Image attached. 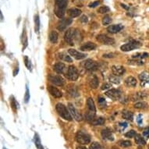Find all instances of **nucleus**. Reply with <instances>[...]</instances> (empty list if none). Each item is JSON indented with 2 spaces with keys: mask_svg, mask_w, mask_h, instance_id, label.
<instances>
[{
  "mask_svg": "<svg viewBox=\"0 0 149 149\" xmlns=\"http://www.w3.org/2000/svg\"><path fill=\"white\" fill-rule=\"evenodd\" d=\"M67 4L68 0H55L54 13L59 18H63L64 17Z\"/></svg>",
  "mask_w": 149,
  "mask_h": 149,
  "instance_id": "1",
  "label": "nucleus"
},
{
  "mask_svg": "<svg viewBox=\"0 0 149 149\" xmlns=\"http://www.w3.org/2000/svg\"><path fill=\"white\" fill-rule=\"evenodd\" d=\"M55 109L57 111V113L59 116L64 119L65 120H67V121H72L71 115H70V113H69L68 109H66V107L62 103H58L55 105Z\"/></svg>",
  "mask_w": 149,
  "mask_h": 149,
  "instance_id": "2",
  "label": "nucleus"
},
{
  "mask_svg": "<svg viewBox=\"0 0 149 149\" xmlns=\"http://www.w3.org/2000/svg\"><path fill=\"white\" fill-rule=\"evenodd\" d=\"M76 141L80 144L85 145L91 142V138L88 133L83 132L82 130H79L76 134Z\"/></svg>",
  "mask_w": 149,
  "mask_h": 149,
  "instance_id": "3",
  "label": "nucleus"
},
{
  "mask_svg": "<svg viewBox=\"0 0 149 149\" xmlns=\"http://www.w3.org/2000/svg\"><path fill=\"white\" fill-rule=\"evenodd\" d=\"M140 45H141L140 42L133 40L131 42H128L127 44H124L123 45H122L121 47H120V49L123 52H130V51H132V50L138 48Z\"/></svg>",
  "mask_w": 149,
  "mask_h": 149,
  "instance_id": "4",
  "label": "nucleus"
},
{
  "mask_svg": "<svg viewBox=\"0 0 149 149\" xmlns=\"http://www.w3.org/2000/svg\"><path fill=\"white\" fill-rule=\"evenodd\" d=\"M66 77L72 81H75V80H78L79 74H78V69L74 66H69L68 70H67V73H66Z\"/></svg>",
  "mask_w": 149,
  "mask_h": 149,
  "instance_id": "5",
  "label": "nucleus"
},
{
  "mask_svg": "<svg viewBox=\"0 0 149 149\" xmlns=\"http://www.w3.org/2000/svg\"><path fill=\"white\" fill-rule=\"evenodd\" d=\"M97 41L100 43H102L103 44H115V40L113 38H112L109 36L105 35V34H99L96 37Z\"/></svg>",
  "mask_w": 149,
  "mask_h": 149,
  "instance_id": "6",
  "label": "nucleus"
},
{
  "mask_svg": "<svg viewBox=\"0 0 149 149\" xmlns=\"http://www.w3.org/2000/svg\"><path fill=\"white\" fill-rule=\"evenodd\" d=\"M75 29L73 28H69L68 30H66V33H65V35H64V38H65V41H66L67 43L70 45H73V37L75 35Z\"/></svg>",
  "mask_w": 149,
  "mask_h": 149,
  "instance_id": "7",
  "label": "nucleus"
},
{
  "mask_svg": "<svg viewBox=\"0 0 149 149\" xmlns=\"http://www.w3.org/2000/svg\"><path fill=\"white\" fill-rule=\"evenodd\" d=\"M68 107H69V112H70L71 115L73 116V118H74L77 121L80 122L83 119V117H82V116H81V114L78 112V109H77L73 106V104H71V103H69V104H68Z\"/></svg>",
  "mask_w": 149,
  "mask_h": 149,
  "instance_id": "8",
  "label": "nucleus"
},
{
  "mask_svg": "<svg viewBox=\"0 0 149 149\" xmlns=\"http://www.w3.org/2000/svg\"><path fill=\"white\" fill-rule=\"evenodd\" d=\"M49 80L56 86H63L64 84V79L61 76L57 75H49Z\"/></svg>",
  "mask_w": 149,
  "mask_h": 149,
  "instance_id": "9",
  "label": "nucleus"
},
{
  "mask_svg": "<svg viewBox=\"0 0 149 149\" xmlns=\"http://www.w3.org/2000/svg\"><path fill=\"white\" fill-rule=\"evenodd\" d=\"M105 95L113 100H118L121 96V92L117 89H111L105 92Z\"/></svg>",
  "mask_w": 149,
  "mask_h": 149,
  "instance_id": "10",
  "label": "nucleus"
},
{
  "mask_svg": "<svg viewBox=\"0 0 149 149\" xmlns=\"http://www.w3.org/2000/svg\"><path fill=\"white\" fill-rule=\"evenodd\" d=\"M84 67L89 71H94L98 69V63L91 59H88L84 63Z\"/></svg>",
  "mask_w": 149,
  "mask_h": 149,
  "instance_id": "11",
  "label": "nucleus"
},
{
  "mask_svg": "<svg viewBox=\"0 0 149 149\" xmlns=\"http://www.w3.org/2000/svg\"><path fill=\"white\" fill-rule=\"evenodd\" d=\"M72 23V19L70 18H63L59 20L57 25V29L60 31H63L67 28V26L69 25Z\"/></svg>",
  "mask_w": 149,
  "mask_h": 149,
  "instance_id": "12",
  "label": "nucleus"
},
{
  "mask_svg": "<svg viewBox=\"0 0 149 149\" xmlns=\"http://www.w3.org/2000/svg\"><path fill=\"white\" fill-rule=\"evenodd\" d=\"M68 53H69V55L73 56L74 59H76L77 60H81V59L86 58V56H87L84 53H80V52H78L76 49H70L68 50Z\"/></svg>",
  "mask_w": 149,
  "mask_h": 149,
  "instance_id": "13",
  "label": "nucleus"
},
{
  "mask_svg": "<svg viewBox=\"0 0 149 149\" xmlns=\"http://www.w3.org/2000/svg\"><path fill=\"white\" fill-rule=\"evenodd\" d=\"M126 71V69L123 66L119 65H114L112 66V72L114 75H116L117 77H120Z\"/></svg>",
  "mask_w": 149,
  "mask_h": 149,
  "instance_id": "14",
  "label": "nucleus"
},
{
  "mask_svg": "<svg viewBox=\"0 0 149 149\" xmlns=\"http://www.w3.org/2000/svg\"><path fill=\"white\" fill-rule=\"evenodd\" d=\"M48 91H49V92L52 96L56 98H59L63 96V93L58 88H56L53 86H49L48 87Z\"/></svg>",
  "mask_w": 149,
  "mask_h": 149,
  "instance_id": "15",
  "label": "nucleus"
},
{
  "mask_svg": "<svg viewBox=\"0 0 149 149\" xmlns=\"http://www.w3.org/2000/svg\"><path fill=\"white\" fill-rule=\"evenodd\" d=\"M88 84L91 88L96 89L98 87L99 81H98V79L95 75H91L88 78Z\"/></svg>",
  "mask_w": 149,
  "mask_h": 149,
  "instance_id": "16",
  "label": "nucleus"
},
{
  "mask_svg": "<svg viewBox=\"0 0 149 149\" xmlns=\"http://www.w3.org/2000/svg\"><path fill=\"white\" fill-rule=\"evenodd\" d=\"M139 79L141 80V85L142 87L149 84V73L147 72H143L139 75Z\"/></svg>",
  "mask_w": 149,
  "mask_h": 149,
  "instance_id": "17",
  "label": "nucleus"
},
{
  "mask_svg": "<svg viewBox=\"0 0 149 149\" xmlns=\"http://www.w3.org/2000/svg\"><path fill=\"white\" fill-rule=\"evenodd\" d=\"M123 28V26L122 24H113L110 25L107 28V30L111 34H116L119 32Z\"/></svg>",
  "mask_w": 149,
  "mask_h": 149,
  "instance_id": "18",
  "label": "nucleus"
},
{
  "mask_svg": "<svg viewBox=\"0 0 149 149\" xmlns=\"http://www.w3.org/2000/svg\"><path fill=\"white\" fill-rule=\"evenodd\" d=\"M102 137L105 140H109V141H113L114 138L113 135V133L109 129H104L102 131Z\"/></svg>",
  "mask_w": 149,
  "mask_h": 149,
  "instance_id": "19",
  "label": "nucleus"
},
{
  "mask_svg": "<svg viewBox=\"0 0 149 149\" xmlns=\"http://www.w3.org/2000/svg\"><path fill=\"white\" fill-rule=\"evenodd\" d=\"M95 49H96V44L93 42H87L80 47V50L82 51H92Z\"/></svg>",
  "mask_w": 149,
  "mask_h": 149,
  "instance_id": "20",
  "label": "nucleus"
},
{
  "mask_svg": "<svg viewBox=\"0 0 149 149\" xmlns=\"http://www.w3.org/2000/svg\"><path fill=\"white\" fill-rule=\"evenodd\" d=\"M53 69L57 73H63L64 69H65V64L63 63H58L55 64Z\"/></svg>",
  "mask_w": 149,
  "mask_h": 149,
  "instance_id": "21",
  "label": "nucleus"
},
{
  "mask_svg": "<svg viewBox=\"0 0 149 149\" xmlns=\"http://www.w3.org/2000/svg\"><path fill=\"white\" fill-rule=\"evenodd\" d=\"M68 14L72 17V18H74V17H78L81 14V11H80L79 9L77 8H71L69 9V10L67 11Z\"/></svg>",
  "mask_w": 149,
  "mask_h": 149,
  "instance_id": "22",
  "label": "nucleus"
},
{
  "mask_svg": "<svg viewBox=\"0 0 149 149\" xmlns=\"http://www.w3.org/2000/svg\"><path fill=\"white\" fill-rule=\"evenodd\" d=\"M125 84L126 85L130 88H133L137 85V80L133 77H128V78L125 80Z\"/></svg>",
  "mask_w": 149,
  "mask_h": 149,
  "instance_id": "23",
  "label": "nucleus"
},
{
  "mask_svg": "<svg viewBox=\"0 0 149 149\" xmlns=\"http://www.w3.org/2000/svg\"><path fill=\"white\" fill-rule=\"evenodd\" d=\"M87 105L89 111L93 112V113H96V108H95V105L93 99L91 98H89L87 100Z\"/></svg>",
  "mask_w": 149,
  "mask_h": 149,
  "instance_id": "24",
  "label": "nucleus"
},
{
  "mask_svg": "<svg viewBox=\"0 0 149 149\" xmlns=\"http://www.w3.org/2000/svg\"><path fill=\"white\" fill-rule=\"evenodd\" d=\"M58 38H59V35H58V33L55 31V30H52L49 34V40L50 42L53 43V44H55L56 42H58Z\"/></svg>",
  "mask_w": 149,
  "mask_h": 149,
  "instance_id": "25",
  "label": "nucleus"
},
{
  "mask_svg": "<svg viewBox=\"0 0 149 149\" xmlns=\"http://www.w3.org/2000/svg\"><path fill=\"white\" fill-rule=\"evenodd\" d=\"M122 116L123 119H127V120H130V121H132L133 119V114L130 111L127 110H124L123 112Z\"/></svg>",
  "mask_w": 149,
  "mask_h": 149,
  "instance_id": "26",
  "label": "nucleus"
},
{
  "mask_svg": "<svg viewBox=\"0 0 149 149\" xmlns=\"http://www.w3.org/2000/svg\"><path fill=\"white\" fill-rule=\"evenodd\" d=\"M105 119L104 118H102V117H98V118H94V120L92 122H91V125H93V126H102L105 123Z\"/></svg>",
  "mask_w": 149,
  "mask_h": 149,
  "instance_id": "27",
  "label": "nucleus"
},
{
  "mask_svg": "<svg viewBox=\"0 0 149 149\" xmlns=\"http://www.w3.org/2000/svg\"><path fill=\"white\" fill-rule=\"evenodd\" d=\"M22 43H23V50L25 49V48L28 46V36L25 29L23 30V34H22Z\"/></svg>",
  "mask_w": 149,
  "mask_h": 149,
  "instance_id": "28",
  "label": "nucleus"
},
{
  "mask_svg": "<svg viewBox=\"0 0 149 149\" xmlns=\"http://www.w3.org/2000/svg\"><path fill=\"white\" fill-rule=\"evenodd\" d=\"M34 144H35L36 148L38 149H44L43 147H42V144L41 143V140H40V138H39L38 133L34 134Z\"/></svg>",
  "mask_w": 149,
  "mask_h": 149,
  "instance_id": "29",
  "label": "nucleus"
},
{
  "mask_svg": "<svg viewBox=\"0 0 149 149\" xmlns=\"http://www.w3.org/2000/svg\"><path fill=\"white\" fill-rule=\"evenodd\" d=\"M40 30V19L38 15L34 16V30L36 33H38Z\"/></svg>",
  "mask_w": 149,
  "mask_h": 149,
  "instance_id": "30",
  "label": "nucleus"
},
{
  "mask_svg": "<svg viewBox=\"0 0 149 149\" xmlns=\"http://www.w3.org/2000/svg\"><path fill=\"white\" fill-rule=\"evenodd\" d=\"M148 107V105L147 104L146 102H138L134 104V108L135 109H145L147 108Z\"/></svg>",
  "mask_w": 149,
  "mask_h": 149,
  "instance_id": "31",
  "label": "nucleus"
},
{
  "mask_svg": "<svg viewBox=\"0 0 149 149\" xmlns=\"http://www.w3.org/2000/svg\"><path fill=\"white\" fill-rule=\"evenodd\" d=\"M135 142L139 145H144L146 144V141L144 139L141 135H136L135 138Z\"/></svg>",
  "mask_w": 149,
  "mask_h": 149,
  "instance_id": "32",
  "label": "nucleus"
},
{
  "mask_svg": "<svg viewBox=\"0 0 149 149\" xmlns=\"http://www.w3.org/2000/svg\"><path fill=\"white\" fill-rule=\"evenodd\" d=\"M109 81H110L111 83L116 84H119L120 83L119 78L117 76H116V75H111L110 77L109 78Z\"/></svg>",
  "mask_w": 149,
  "mask_h": 149,
  "instance_id": "33",
  "label": "nucleus"
},
{
  "mask_svg": "<svg viewBox=\"0 0 149 149\" xmlns=\"http://www.w3.org/2000/svg\"><path fill=\"white\" fill-rule=\"evenodd\" d=\"M119 145L122 148H128L131 146V142L130 141H120L119 142Z\"/></svg>",
  "mask_w": 149,
  "mask_h": 149,
  "instance_id": "34",
  "label": "nucleus"
},
{
  "mask_svg": "<svg viewBox=\"0 0 149 149\" xmlns=\"http://www.w3.org/2000/svg\"><path fill=\"white\" fill-rule=\"evenodd\" d=\"M112 22V19L109 15H105V17L102 19V24L103 25H108L109 24Z\"/></svg>",
  "mask_w": 149,
  "mask_h": 149,
  "instance_id": "35",
  "label": "nucleus"
},
{
  "mask_svg": "<svg viewBox=\"0 0 149 149\" xmlns=\"http://www.w3.org/2000/svg\"><path fill=\"white\" fill-rule=\"evenodd\" d=\"M109 11H110V9L109 8L108 6H105L100 7V8L98 9V12L101 14L106 13H108V12H109Z\"/></svg>",
  "mask_w": 149,
  "mask_h": 149,
  "instance_id": "36",
  "label": "nucleus"
},
{
  "mask_svg": "<svg viewBox=\"0 0 149 149\" xmlns=\"http://www.w3.org/2000/svg\"><path fill=\"white\" fill-rule=\"evenodd\" d=\"M30 100V91H29V89H28V85H26V92H25L24 95V102L25 103H28Z\"/></svg>",
  "mask_w": 149,
  "mask_h": 149,
  "instance_id": "37",
  "label": "nucleus"
},
{
  "mask_svg": "<svg viewBox=\"0 0 149 149\" xmlns=\"http://www.w3.org/2000/svg\"><path fill=\"white\" fill-rule=\"evenodd\" d=\"M136 135H137V133H136V132L133 130H130V131H128V132L125 133V137L128 138H134V137H136Z\"/></svg>",
  "mask_w": 149,
  "mask_h": 149,
  "instance_id": "38",
  "label": "nucleus"
},
{
  "mask_svg": "<svg viewBox=\"0 0 149 149\" xmlns=\"http://www.w3.org/2000/svg\"><path fill=\"white\" fill-rule=\"evenodd\" d=\"M11 106L13 109L14 111H17V109H18V103L15 100L14 97H11Z\"/></svg>",
  "mask_w": 149,
  "mask_h": 149,
  "instance_id": "39",
  "label": "nucleus"
},
{
  "mask_svg": "<svg viewBox=\"0 0 149 149\" xmlns=\"http://www.w3.org/2000/svg\"><path fill=\"white\" fill-rule=\"evenodd\" d=\"M90 149H103L102 146L98 142H94L90 145Z\"/></svg>",
  "mask_w": 149,
  "mask_h": 149,
  "instance_id": "40",
  "label": "nucleus"
},
{
  "mask_svg": "<svg viewBox=\"0 0 149 149\" xmlns=\"http://www.w3.org/2000/svg\"><path fill=\"white\" fill-rule=\"evenodd\" d=\"M98 104H99L101 107H105V100L104 98H102V97H98Z\"/></svg>",
  "mask_w": 149,
  "mask_h": 149,
  "instance_id": "41",
  "label": "nucleus"
},
{
  "mask_svg": "<svg viewBox=\"0 0 149 149\" xmlns=\"http://www.w3.org/2000/svg\"><path fill=\"white\" fill-rule=\"evenodd\" d=\"M24 62H25V65L28 67V69L29 70H31V64H30V62L29 60L28 56H24Z\"/></svg>",
  "mask_w": 149,
  "mask_h": 149,
  "instance_id": "42",
  "label": "nucleus"
},
{
  "mask_svg": "<svg viewBox=\"0 0 149 149\" xmlns=\"http://www.w3.org/2000/svg\"><path fill=\"white\" fill-rule=\"evenodd\" d=\"M59 58L62 59H63V60L66 61V62H69V63H71L72 62V59L68 56V55H63V54H61L60 56H59Z\"/></svg>",
  "mask_w": 149,
  "mask_h": 149,
  "instance_id": "43",
  "label": "nucleus"
},
{
  "mask_svg": "<svg viewBox=\"0 0 149 149\" xmlns=\"http://www.w3.org/2000/svg\"><path fill=\"white\" fill-rule=\"evenodd\" d=\"M100 4L99 1H95V2H93V3H90L88 5V6L90 8H95L96 6H98Z\"/></svg>",
  "mask_w": 149,
  "mask_h": 149,
  "instance_id": "44",
  "label": "nucleus"
},
{
  "mask_svg": "<svg viewBox=\"0 0 149 149\" xmlns=\"http://www.w3.org/2000/svg\"><path fill=\"white\" fill-rule=\"evenodd\" d=\"M143 135L145 138H149V127H148V128H146L145 130H144Z\"/></svg>",
  "mask_w": 149,
  "mask_h": 149,
  "instance_id": "45",
  "label": "nucleus"
},
{
  "mask_svg": "<svg viewBox=\"0 0 149 149\" xmlns=\"http://www.w3.org/2000/svg\"><path fill=\"white\" fill-rule=\"evenodd\" d=\"M80 20H81V21H82L83 23L88 22V17H86L85 15H84V16L81 17V19H80Z\"/></svg>",
  "mask_w": 149,
  "mask_h": 149,
  "instance_id": "46",
  "label": "nucleus"
},
{
  "mask_svg": "<svg viewBox=\"0 0 149 149\" xmlns=\"http://www.w3.org/2000/svg\"><path fill=\"white\" fill-rule=\"evenodd\" d=\"M142 116L141 115H139L138 117V119H137V121H138V124H141V123H142Z\"/></svg>",
  "mask_w": 149,
  "mask_h": 149,
  "instance_id": "47",
  "label": "nucleus"
},
{
  "mask_svg": "<svg viewBox=\"0 0 149 149\" xmlns=\"http://www.w3.org/2000/svg\"><path fill=\"white\" fill-rule=\"evenodd\" d=\"M109 88H110V85L108 84H103V85H102V90H105V89Z\"/></svg>",
  "mask_w": 149,
  "mask_h": 149,
  "instance_id": "48",
  "label": "nucleus"
},
{
  "mask_svg": "<svg viewBox=\"0 0 149 149\" xmlns=\"http://www.w3.org/2000/svg\"><path fill=\"white\" fill-rule=\"evenodd\" d=\"M119 126L122 127H123V128H125V127H127V123H119Z\"/></svg>",
  "mask_w": 149,
  "mask_h": 149,
  "instance_id": "49",
  "label": "nucleus"
},
{
  "mask_svg": "<svg viewBox=\"0 0 149 149\" xmlns=\"http://www.w3.org/2000/svg\"><path fill=\"white\" fill-rule=\"evenodd\" d=\"M121 6L123 8L126 9H129V7H127V6L126 5H124V4H121Z\"/></svg>",
  "mask_w": 149,
  "mask_h": 149,
  "instance_id": "50",
  "label": "nucleus"
},
{
  "mask_svg": "<svg viewBox=\"0 0 149 149\" xmlns=\"http://www.w3.org/2000/svg\"><path fill=\"white\" fill-rule=\"evenodd\" d=\"M77 149H87L85 147H83V146H79L77 148Z\"/></svg>",
  "mask_w": 149,
  "mask_h": 149,
  "instance_id": "51",
  "label": "nucleus"
},
{
  "mask_svg": "<svg viewBox=\"0 0 149 149\" xmlns=\"http://www.w3.org/2000/svg\"><path fill=\"white\" fill-rule=\"evenodd\" d=\"M1 18H2V20H3V13H1Z\"/></svg>",
  "mask_w": 149,
  "mask_h": 149,
  "instance_id": "52",
  "label": "nucleus"
},
{
  "mask_svg": "<svg viewBox=\"0 0 149 149\" xmlns=\"http://www.w3.org/2000/svg\"><path fill=\"white\" fill-rule=\"evenodd\" d=\"M4 149H6V148H4Z\"/></svg>",
  "mask_w": 149,
  "mask_h": 149,
  "instance_id": "53",
  "label": "nucleus"
}]
</instances>
